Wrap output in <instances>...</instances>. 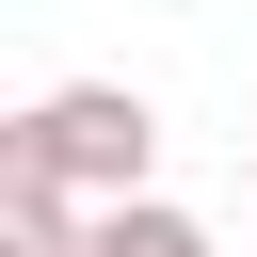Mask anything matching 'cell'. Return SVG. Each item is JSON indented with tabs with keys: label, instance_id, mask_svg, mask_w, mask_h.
Instances as JSON below:
<instances>
[{
	"label": "cell",
	"instance_id": "cell-1",
	"mask_svg": "<svg viewBox=\"0 0 257 257\" xmlns=\"http://www.w3.org/2000/svg\"><path fill=\"white\" fill-rule=\"evenodd\" d=\"M145 161H161V112H145L128 80H48V96L0 128V177H64L80 209L145 193Z\"/></svg>",
	"mask_w": 257,
	"mask_h": 257
},
{
	"label": "cell",
	"instance_id": "cell-2",
	"mask_svg": "<svg viewBox=\"0 0 257 257\" xmlns=\"http://www.w3.org/2000/svg\"><path fill=\"white\" fill-rule=\"evenodd\" d=\"M0 257H96V209L64 177H0Z\"/></svg>",
	"mask_w": 257,
	"mask_h": 257
},
{
	"label": "cell",
	"instance_id": "cell-3",
	"mask_svg": "<svg viewBox=\"0 0 257 257\" xmlns=\"http://www.w3.org/2000/svg\"><path fill=\"white\" fill-rule=\"evenodd\" d=\"M96 257H225V241H209L177 193H112V209H96Z\"/></svg>",
	"mask_w": 257,
	"mask_h": 257
}]
</instances>
